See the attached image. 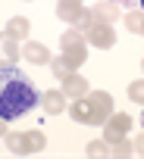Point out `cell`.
<instances>
[{"mask_svg": "<svg viewBox=\"0 0 144 159\" xmlns=\"http://www.w3.org/2000/svg\"><path fill=\"white\" fill-rule=\"evenodd\" d=\"M97 16H103V19H116V7H100Z\"/></svg>", "mask_w": 144, "mask_h": 159, "instance_id": "cell-13", "label": "cell"}, {"mask_svg": "<svg viewBox=\"0 0 144 159\" xmlns=\"http://www.w3.org/2000/svg\"><path fill=\"white\" fill-rule=\"evenodd\" d=\"M25 56H28L31 62H47V59H50L47 50H44L41 44H28V47H25Z\"/></svg>", "mask_w": 144, "mask_h": 159, "instance_id": "cell-6", "label": "cell"}, {"mask_svg": "<svg viewBox=\"0 0 144 159\" xmlns=\"http://www.w3.org/2000/svg\"><path fill=\"white\" fill-rule=\"evenodd\" d=\"M38 103H41V91L31 81V75H25L13 62L0 66V119L16 122V119L28 116Z\"/></svg>", "mask_w": 144, "mask_h": 159, "instance_id": "cell-1", "label": "cell"}, {"mask_svg": "<svg viewBox=\"0 0 144 159\" xmlns=\"http://www.w3.org/2000/svg\"><path fill=\"white\" fill-rule=\"evenodd\" d=\"M28 34V19H13L10 22V38H25Z\"/></svg>", "mask_w": 144, "mask_h": 159, "instance_id": "cell-8", "label": "cell"}, {"mask_svg": "<svg viewBox=\"0 0 144 159\" xmlns=\"http://www.w3.org/2000/svg\"><path fill=\"white\" fill-rule=\"evenodd\" d=\"M10 147H13V153H35L31 147H41V137L35 134V137H10Z\"/></svg>", "mask_w": 144, "mask_h": 159, "instance_id": "cell-3", "label": "cell"}, {"mask_svg": "<svg viewBox=\"0 0 144 159\" xmlns=\"http://www.w3.org/2000/svg\"><path fill=\"white\" fill-rule=\"evenodd\" d=\"M128 125H132V119H128L125 112H122V116H113V122H110V131H107V134H110V137H119V134H125V131H128Z\"/></svg>", "mask_w": 144, "mask_h": 159, "instance_id": "cell-5", "label": "cell"}, {"mask_svg": "<svg viewBox=\"0 0 144 159\" xmlns=\"http://www.w3.org/2000/svg\"><path fill=\"white\" fill-rule=\"evenodd\" d=\"M138 3H141V10H144V0H138Z\"/></svg>", "mask_w": 144, "mask_h": 159, "instance_id": "cell-17", "label": "cell"}, {"mask_svg": "<svg viewBox=\"0 0 144 159\" xmlns=\"http://www.w3.org/2000/svg\"><path fill=\"white\" fill-rule=\"evenodd\" d=\"M113 153H116V156H125V153H132V147H128V143H125V140H122V143H119V147H116V150H113Z\"/></svg>", "mask_w": 144, "mask_h": 159, "instance_id": "cell-14", "label": "cell"}, {"mask_svg": "<svg viewBox=\"0 0 144 159\" xmlns=\"http://www.w3.org/2000/svg\"><path fill=\"white\" fill-rule=\"evenodd\" d=\"M141 125H144V112H141Z\"/></svg>", "mask_w": 144, "mask_h": 159, "instance_id": "cell-18", "label": "cell"}, {"mask_svg": "<svg viewBox=\"0 0 144 159\" xmlns=\"http://www.w3.org/2000/svg\"><path fill=\"white\" fill-rule=\"evenodd\" d=\"M88 34H91V41H94V44H100V47H110V44H113V31H110V28H103V25H94Z\"/></svg>", "mask_w": 144, "mask_h": 159, "instance_id": "cell-4", "label": "cell"}, {"mask_svg": "<svg viewBox=\"0 0 144 159\" xmlns=\"http://www.w3.org/2000/svg\"><path fill=\"white\" fill-rule=\"evenodd\" d=\"M0 122H3V119H0ZM0 131H3V125H0Z\"/></svg>", "mask_w": 144, "mask_h": 159, "instance_id": "cell-19", "label": "cell"}, {"mask_svg": "<svg viewBox=\"0 0 144 159\" xmlns=\"http://www.w3.org/2000/svg\"><path fill=\"white\" fill-rule=\"evenodd\" d=\"M135 147H138V153L144 156V137H138V143H135Z\"/></svg>", "mask_w": 144, "mask_h": 159, "instance_id": "cell-15", "label": "cell"}, {"mask_svg": "<svg viewBox=\"0 0 144 159\" xmlns=\"http://www.w3.org/2000/svg\"><path fill=\"white\" fill-rule=\"evenodd\" d=\"M116 3H122V7H135L138 0H116Z\"/></svg>", "mask_w": 144, "mask_h": 159, "instance_id": "cell-16", "label": "cell"}, {"mask_svg": "<svg viewBox=\"0 0 144 159\" xmlns=\"http://www.w3.org/2000/svg\"><path fill=\"white\" fill-rule=\"evenodd\" d=\"M66 94H85V81L82 78H66Z\"/></svg>", "mask_w": 144, "mask_h": 159, "instance_id": "cell-10", "label": "cell"}, {"mask_svg": "<svg viewBox=\"0 0 144 159\" xmlns=\"http://www.w3.org/2000/svg\"><path fill=\"white\" fill-rule=\"evenodd\" d=\"M103 153H107V147H103V143H97V140H94V143H88V156H103Z\"/></svg>", "mask_w": 144, "mask_h": 159, "instance_id": "cell-12", "label": "cell"}, {"mask_svg": "<svg viewBox=\"0 0 144 159\" xmlns=\"http://www.w3.org/2000/svg\"><path fill=\"white\" fill-rule=\"evenodd\" d=\"M44 106H47V112H60V109H63V94H60V91H50V94L44 97Z\"/></svg>", "mask_w": 144, "mask_h": 159, "instance_id": "cell-7", "label": "cell"}, {"mask_svg": "<svg viewBox=\"0 0 144 159\" xmlns=\"http://www.w3.org/2000/svg\"><path fill=\"white\" fill-rule=\"evenodd\" d=\"M110 112V94H91L88 103H75L72 106V116L82 122H100Z\"/></svg>", "mask_w": 144, "mask_h": 159, "instance_id": "cell-2", "label": "cell"}, {"mask_svg": "<svg viewBox=\"0 0 144 159\" xmlns=\"http://www.w3.org/2000/svg\"><path fill=\"white\" fill-rule=\"evenodd\" d=\"M128 97L138 100V103H144V81H135V84L128 88Z\"/></svg>", "mask_w": 144, "mask_h": 159, "instance_id": "cell-11", "label": "cell"}, {"mask_svg": "<svg viewBox=\"0 0 144 159\" xmlns=\"http://www.w3.org/2000/svg\"><path fill=\"white\" fill-rule=\"evenodd\" d=\"M125 28H128V31H144V16H141V13H128Z\"/></svg>", "mask_w": 144, "mask_h": 159, "instance_id": "cell-9", "label": "cell"}]
</instances>
